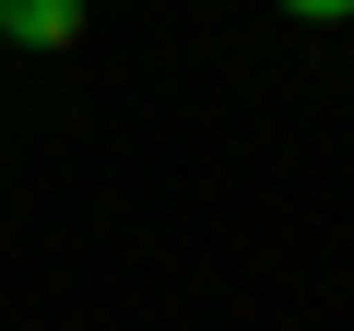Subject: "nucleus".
Listing matches in <instances>:
<instances>
[{
  "label": "nucleus",
  "mask_w": 354,
  "mask_h": 331,
  "mask_svg": "<svg viewBox=\"0 0 354 331\" xmlns=\"http://www.w3.org/2000/svg\"><path fill=\"white\" fill-rule=\"evenodd\" d=\"M0 36L12 48H71L83 36V0H0Z\"/></svg>",
  "instance_id": "obj_1"
},
{
  "label": "nucleus",
  "mask_w": 354,
  "mask_h": 331,
  "mask_svg": "<svg viewBox=\"0 0 354 331\" xmlns=\"http://www.w3.org/2000/svg\"><path fill=\"white\" fill-rule=\"evenodd\" d=\"M283 12H307V24H342V12H354V0H283Z\"/></svg>",
  "instance_id": "obj_2"
}]
</instances>
